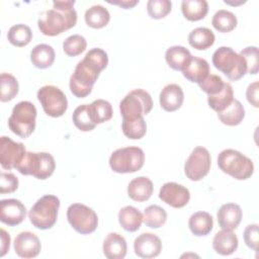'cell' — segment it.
Segmentation results:
<instances>
[{
  "label": "cell",
  "mask_w": 259,
  "mask_h": 259,
  "mask_svg": "<svg viewBox=\"0 0 259 259\" xmlns=\"http://www.w3.org/2000/svg\"><path fill=\"white\" fill-rule=\"evenodd\" d=\"M108 57L105 51L99 48L91 49L80 61L70 77V90L78 98L88 96L100 72L107 67Z\"/></svg>",
  "instance_id": "obj_1"
},
{
  "label": "cell",
  "mask_w": 259,
  "mask_h": 259,
  "mask_svg": "<svg viewBox=\"0 0 259 259\" xmlns=\"http://www.w3.org/2000/svg\"><path fill=\"white\" fill-rule=\"evenodd\" d=\"M74 0L54 1L53 9L39 14L37 26L45 35L55 36L75 26L77 12L74 9Z\"/></svg>",
  "instance_id": "obj_2"
},
{
  "label": "cell",
  "mask_w": 259,
  "mask_h": 259,
  "mask_svg": "<svg viewBox=\"0 0 259 259\" xmlns=\"http://www.w3.org/2000/svg\"><path fill=\"white\" fill-rule=\"evenodd\" d=\"M219 168L237 180H246L253 175L254 165L250 158L233 149L223 150L218 156Z\"/></svg>",
  "instance_id": "obj_3"
},
{
  "label": "cell",
  "mask_w": 259,
  "mask_h": 259,
  "mask_svg": "<svg viewBox=\"0 0 259 259\" xmlns=\"http://www.w3.org/2000/svg\"><path fill=\"white\" fill-rule=\"evenodd\" d=\"M60 199L52 194L44 195L28 211V219L33 227L48 230L54 227L58 218Z\"/></svg>",
  "instance_id": "obj_4"
},
{
  "label": "cell",
  "mask_w": 259,
  "mask_h": 259,
  "mask_svg": "<svg viewBox=\"0 0 259 259\" xmlns=\"http://www.w3.org/2000/svg\"><path fill=\"white\" fill-rule=\"evenodd\" d=\"M212 64L232 81L241 79L247 73L244 58L229 47H221L213 53Z\"/></svg>",
  "instance_id": "obj_5"
},
{
  "label": "cell",
  "mask_w": 259,
  "mask_h": 259,
  "mask_svg": "<svg viewBox=\"0 0 259 259\" xmlns=\"http://www.w3.org/2000/svg\"><path fill=\"white\" fill-rule=\"evenodd\" d=\"M36 113V108L30 101L18 102L8 118L9 130L22 139L29 137L35 128Z\"/></svg>",
  "instance_id": "obj_6"
},
{
  "label": "cell",
  "mask_w": 259,
  "mask_h": 259,
  "mask_svg": "<svg viewBox=\"0 0 259 259\" xmlns=\"http://www.w3.org/2000/svg\"><path fill=\"white\" fill-rule=\"evenodd\" d=\"M55 168L56 162L51 154L46 152H26L16 170L22 175H32L37 179L45 180L53 175Z\"/></svg>",
  "instance_id": "obj_7"
},
{
  "label": "cell",
  "mask_w": 259,
  "mask_h": 259,
  "mask_svg": "<svg viewBox=\"0 0 259 259\" xmlns=\"http://www.w3.org/2000/svg\"><path fill=\"white\" fill-rule=\"evenodd\" d=\"M145 162L144 151L139 147H125L115 150L109 158V166L116 173H134Z\"/></svg>",
  "instance_id": "obj_8"
},
{
  "label": "cell",
  "mask_w": 259,
  "mask_h": 259,
  "mask_svg": "<svg viewBox=\"0 0 259 259\" xmlns=\"http://www.w3.org/2000/svg\"><path fill=\"white\" fill-rule=\"evenodd\" d=\"M153 108L151 95L143 89L130 91L119 103L122 119H133L150 113Z\"/></svg>",
  "instance_id": "obj_9"
},
{
  "label": "cell",
  "mask_w": 259,
  "mask_h": 259,
  "mask_svg": "<svg viewBox=\"0 0 259 259\" xmlns=\"http://www.w3.org/2000/svg\"><path fill=\"white\" fill-rule=\"evenodd\" d=\"M67 219L72 228L82 235L93 233L98 226V217L89 206L73 203L67 209Z\"/></svg>",
  "instance_id": "obj_10"
},
{
  "label": "cell",
  "mask_w": 259,
  "mask_h": 259,
  "mask_svg": "<svg viewBox=\"0 0 259 259\" xmlns=\"http://www.w3.org/2000/svg\"><path fill=\"white\" fill-rule=\"evenodd\" d=\"M37 99L44 111L52 117L62 116L68 108V100L65 93L54 85H45L39 88Z\"/></svg>",
  "instance_id": "obj_11"
},
{
  "label": "cell",
  "mask_w": 259,
  "mask_h": 259,
  "mask_svg": "<svg viewBox=\"0 0 259 259\" xmlns=\"http://www.w3.org/2000/svg\"><path fill=\"white\" fill-rule=\"evenodd\" d=\"M211 165L210 154L204 147L193 149L184 164V172L191 181H199L207 175Z\"/></svg>",
  "instance_id": "obj_12"
},
{
  "label": "cell",
  "mask_w": 259,
  "mask_h": 259,
  "mask_svg": "<svg viewBox=\"0 0 259 259\" xmlns=\"http://www.w3.org/2000/svg\"><path fill=\"white\" fill-rule=\"evenodd\" d=\"M26 154L25 147L22 143L14 142L8 137L0 139V164L2 168L11 170L16 169L22 162Z\"/></svg>",
  "instance_id": "obj_13"
},
{
  "label": "cell",
  "mask_w": 259,
  "mask_h": 259,
  "mask_svg": "<svg viewBox=\"0 0 259 259\" xmlns=\"http://www.w3.org/2000/svg\"><path fill=\"white\" fill-rule=\"evenodd\" d=\"M159 198L174 208H181L188 203L190 192L181 184L167 182L160 188Z\"/></svg>",
  "instance_id": "obj_14"
},
{
  "label": "cell",
  "mask_w": 259,
  "mask_h": 259,
  "mask_svg": "<svg viewBox=\"0 0 259 259\" xmlns=\"http://www.w3.org/2000/svg\"><path fill=\"white\" fill-rule=\"evenodd\" d=\"M26 215L24 204L15 198L2 199L0 201V220L8 226H17L23 222Z\"/></svg>",
  "instance_id": "obj_15"
},
{
  "label": "cell",
  "mask_w": 259,
  "mask_h": 259,
  "mask_svg": "<svg viewBox=\"0 0 259 259\" xmlns=\"http://www.w3.org/2000/svg\"><path fill=\"white\" fill-rule=\"evenodd\" d=\"M135 253L141 258L157 257L162 250V242L158 236L152 233H143L134 242Z\"/></svg>",
  "instance_id": "obj_16"
},
{
  "label": "cell",
  "mask_w": 259,
  "mask_h": 259,
  "mask_svg": "<svg viewBox=\"0 0 259 259\" xmlns=\"http://www.w3.org/2000/svg\"><path fill=\"white\" fill-rule=\"evenodd\" d=\"M41 249L38 237L31 232H21L14 240L15 253L21 258H34Z\"/></svg>",
  "instance_id": "obj_17"
},
{
  "label": "cell",
  "mask_w": 259,
  "mask_h": 259,
  "mask_svg": "<svg viewBox=\"0 0 259 259\" xmlns=\"http://www.w3.org/2000/svg\"><path fill=\"white\" fill-rule=\"evenodd\" d=\"M242 209L239 204L228 202L223 204L218 210V223L223 230H235L242 220Z\"/></svg>",
  "instance_id": "obj_18"
},
{
  "label": "cell",
  "mask_w": 259,
  "mask_h": 259,
  "mask_svg": "<svg viewBox=\"0 0 259 259\" xmlns=\"http://www.w3.org/2000/svg\"><path fill=\"white\" fill-rule=\"evenodd\" d=\"M160 105L166 111H175L179 109L184 100V93L182 88L177 84L166 85L159 96Z\"/></svg>",
  "instance_id": "obj_19"
},
{
  "label": "cell",
  "mask_w": 259,
  "mask_h": 259,
  "mask_svg": "<svg viewBox=\"0 0 259 259\" xmlns=\"http://www.w3.org/2000/svg\"><path fill=\"white\" fill-rule=\"evenodd\" d=\"M103 254L108 259H122L126 255L125 239L118 233H109L103 241Z\"/></svg>",
  "instance_id": "obj_20"
},
{
  "label": "cell",
  "mask_w": 259,
  "mask_h": 259,
  "mask_svg": "<svg viewBox=\"0 0 259 259\" xmlns=\"http://www.w3.org/2000/svg\"><path fill=\"white\" fill-rule=\"evenodd\" d=\"M238 238L232 232L228 230H223L218 232L212 240L213 250L223 256L233 254L238 248Z\"/></svg>",
  "instance_id": "obj_21"
},
{
  "label": "cell",
  "mask_w": 259,
  "mask_h": 259,
  "mask_svg": "<svg viewBox=\"0 0 259 259\" xmlns=\"http://www.w3.org/2000/svg\"><path fill=\"white\" fill-rule=\"evenodd\" d=\"M153 182L145 176L134 178L127 186V194L135 201H146L153 194Z\"/></svg>",
  "instance_id": "obj_22"
},
{
  "label": "cell",
  "mask_w": 259,
  "mask_h": 259,
  "mask_svg": "<svg viewBox=\"0 0 259 259\" xmlns=\"http://www.w3.org/2000/svg\"><path fill=\"white\" fill-rule=\"evenodd\" d=\"M182 74L188 81L199 84L209 75V65L204 59L192 57Z\"/></svg>",
  "instance_id": "obj_23"
},
{
  "label": "cell",
  "mask_w": 259,
  "mask_h": 259,
  "mask_svg": "<svg viewBox=\"0 0 259 259\" xmlns=\"http://www.w3.org/2000/svg\"><path fill=\"white\" fill-rule=\"evenodd\" d=\"M191 58L190 52L182 46H172L165 53L167 64L175 71H183Z\"/></svg>",
  "instance_id": "obj_24"
},
{
  "label": "cell",
  "mask_w": 259,
  "mask_h": 259,
  "mask_svg": "<svg viewBox=\"0 0 259 259\" xmlns=\"http://www.w3.org/2000/svg\"><path fill=\"white\" fill-rule=\"evenodd\" d=\"M56 54L52 46L47 44L36 45L30 52V61L38 69L50 68L55 62Z\"/></svg>",
  "instance_id": "obj_25"
},
{
  "label": "cell",
  "mask_w": 259,
  "mask_h": 259,
  "mask_svg": "<svg viewBox=\"0 0 259 259\" xmlns=\"http://www.w3.org/2000/svg\"><path fill=\"white\" fill-rule=\"evenodd\" d=\"M188 227L194 236H206L213 227L212 217L206 211H196L189 218Z\"/></svg>",
  "instance_id": "obj_26"
},
{
  "label": "cell",
  "mask_w": 259,
  "mask_h": 259,
  "mask_svg": "<svg viewBox=\"0 0 259 259\" xmlns=\"http://www.w3.org/2000/svg\"><path fill=\"white\" fill-rule=\"evenodd\" d=\"M118 222L123 230L127 232H136L140 229L143 223V214L138 208L132 205H126L118 211Z\"/></svg>",
  "instance_id": "obj_27"
},
{
  "label": "cell",
  "mask_w": 259,
  "mask_h": 259,
  "mask_svg": "<svg viewBox=\"0 0 259 259\" xmlns=\"http://www.w3.org/2000/svg\"><path fill=\"white\" fill-rule=\"evenodd\" d=\"M181 10L186 19L197 21L205 17L208 11V4L205 0H183Z\"/></svg>",
  "instance_id": "obj_28"
},
{
  "label": "cell",
  "mask_w": 259,
  "mask_h": 259,
  "mask_svg": "<svg viewBox=\"0 0 259 259\" xmlns=\"http://www.w3.org/2000/svg\"><path fill=\"white\" fill-rule=\"evenodd\" d=\"M218 117L224 124L230 126L238 125L245 117V108L239 100L234 99L225 110L218 112Z\"/></svg>",
  "instance_id": "obj_29"
},
{
  "label": "cell",
  "mask_w": 259,
  "mask_h": 259,
  "mask_svg": "<svg viewBox=\"0 0 259 259\" xmlns=\"http://www.w3.org/2000/svg\"><path fill=\"white\" fill-rule=\"evenodd\" d=\"M215 36L207 27H196L188 35L189 45L196 50H206L214 42Z\"/></svg>",
  "instance_id": "obj_30"
},
{
  "label": "cell",
  "mask_w": 259,
  "mask_h": 259,
  "mask_svg": "<svg viewBox=\"0 0 259 259\" xmlns=\"http://www.w3.org/2000/svg\"><path fill=\"white\" fill-rule=\"evenodd\" d=\"M110 20L108 10L102 5H93L85 11V22L92 28H102Z\"/></svg>",
  "instance_id": "obj_31"
},
{
  "label": "cell",
  "mask_w": 259,
  "mask_h": 259,
  "mask_svg": "<svg viewBox=\"0 0 259 259\" xmlns=\"http://www.w3.org/2000/svg\"><path fill=\"white\" fill-rule=\"evenodd\" d=\"M88 110L92 121L96 125L109 120L113 114L111 104L104 99H97L88 104Z\"/></svg>",
  "instance_id": "obj_32"
},
{
  "label": "cell",
  "mask_w": 259,
  "mask_h": 259,
  "mask_svg": "<svg viewBox=\"0 0 259 259\" xmlns=\"http://www.w3.org/2000/svg\"><path fill=\"white\" fill-rule=\"evenodd\" d=\"M234 100V91L230 83H225L223 89L215 95L207 97V103L211 109L217 112L225 110Z\"/></svg>",
  "instance_id": "obj_33"
},
{
  "label": "cell",
  "mask_w": 259,
  "mask_h": 259,
  "mask_svg": "<svg viewBox=\"0 0 259 259\" xmlns=\"http://www.w3.org/2000/svg\"><path fill=\"white\" fill-rule=\"evenodd\" d=\"M7 38L9 42L15 47H25L30 42L32 38V31L30 27L25 24H15L9 28Z\"/></svg>",
  "instance_id": "obj_34"
},
{
  "label": "cell",
  "mask_w": 259,
  "mask_h": 259,
  "mask_svg": "<svg viewBox=\"0 0 259 259\" xmlns=\"http://www.w3.org/2000/svg\"><path fill=\"white\" fill-rule=\"evenodd\" d=\"M166 220H167L166 210L157 204L149 205L144 210L143 222L149 228L158 229L166 223Z\"/></svg>",
  "instance_id": "obj_35"
},
{
  "label": "cell",
  "mask_w": 259,
  "mask_h": 259,
  "mask_svg": "<svg viewBox=\"0 0 259 259\" xmlns=\"http://www.w3.org/2000/svg\"><path fill=\"white\" fill-rule=\"evenodd\" d=\"M211 24L220 32H230L237 26V17L233 12L221 9L213 14Z\"/></svg>",
  "instance_id": "obj_36"
},
{
  "label": "cell",
  "mask_w": 259,
  "mask_h": 259,
  "mask_svg": "<svg viewBox=\"0 0 259 259\" xmlns=\"http://www.w3.org/2000/svg\"><path fill=\"white\" fill-rule=\"evenodd\" d=\"M121 130L126 138L131 140H140L147 133V124L143 116L133 119H122Z\"/></svg>",
  "instance_id": "obj_37"
},
{
  "label": "cell",
  "mask_w": 259,
  "mask_h": 259,
  "mask_svg": "<svg viewBox=\"0 0 259 259\" xmlns=\"http://www.w3.org/2000/svg\"><path fill=\"white\" fill-rule=\"evenodd\" d=\"M0 100L7 102L12 100L18 93L19 85L17 79L8 73H2L0 75Z\"/></svg>",
  "instance_id": "obj_38"
},
{
  "label": "cell",
  "mask_w": 259,
  "mask_h": 259,
  "mask_svg": "<svg viewBox=\"0 0 259 259\" xmlns=\"http://www.w3.org/2000/svg\"><path fill=\"white\" fill-rule=\"evenodd\" d=\"M72 118L75 126L82 132H90L96 126V124L92 121L90 117L88 104H82L76 107L73 112Z\"/></svg>",
  "instance_id": "obj_39"
},
{
  "label": "cell",
  "mask_w": 259,
  "mask_h": 259,
  "mask_svg": "<svg viewBox=\"0 0 259 259\" xmlns=\"http://www.w3.org/2000/svg\"><path fill=\"white\" fill-rule=\"evenodd\" d=\"M87 47V41L84 36L80 34H73L68 36L63 42V50L69 57H76L82 54Z\"/></svg>",
  "instance_id": "obj_40"
},
{
  "label": "cell",
  "mask_w": 259,
  "mask_h": 259,
  "mask_svg": "<svg viewBox=\"0 0 259 259\" xmlns=\"http://www.w3.org/2000/svg\"><path fill=\"white\" fill-rule=\"evenodd\" d=\"M172 3L169 0H149L147 2L148 14L154 19H161L171 11Z\"/></svg>",
  "instance_id": "obj_41"
},
{
  "label": "cell",
  "mask_w": 259,
  "mask_h": 259,
  "mask_svg": "<svg viewBox=\"0 0 259 259\" xmlns=\"http://www.w3.org/2000/svg\"><path fill=\"white\" fill-rule=\"evenodd\" d=\"M240 55L244 58L247 65V73L255 75L259 70V52L257 47H247L243 49Z\"/></svg>",
  "instance_id": "obj_42"
},
{
  "label": "cell",
  "mask_w": 259,
  "mask_h": 259,
  "mask_svg": "<svg viewBox=\"0 0 259 259\" xmlns=\"http://www.w3.org/2000/svg\"><path fill=\"white\" fill-rule=\"evenodd\" d=\"M225 82L219 75L210 74L201 83H199V88L205 92L208 96L218 94L224 87Z\"/></svg>",
  "instance_id": "obj_43"
},
{
  "label": "cell",
  "mask_w": 259,
  "mask_h": 259,
  "mask_svg": "<svg viewBox=\"0 0 259 259\" xmlns=\"http://www.w3.org/2000/svg\"><path fill=\"white\" fill-rule=\"evenodd\" d=\"M18 188V179L12 173L0 174V193H12Z\"/></svg>",
  "instance_id": "obj_44"
},
{
  "label": "cell",
  "mask_w": 259,
  "mask_h": 259,
  "mask_svg": "<svg viewBox=\"0 0 259 259\" xmlns=\"http://www.w3.org/2000/svg\"><path fill=\"white\" fill-rule=\"evenodd\" d=\"M244 241L245 244L253 250H257L258 248V225L252 224L248 225L244 230Z\"/></svg>",
  "instance_id": "obj_45"
},
{
  "label": "cell",
  "mask_w": 259,
  "mask_h": 259,
  "mask_svg": "<svg viewBox=\"0 0 259 259\" xmlns=\"http://www.w3.org/2000/svg\"><path fill=\"white\" fill-rule=\"evenodd\" d=\"M246 97L249 103L254 107H258V81L251 83L246 90Z\"/></svg>",
  "instance_id": "obj_46"
},
{
  "label": "cell",
  "mask_w": 259,
  "mask_h": 259,
  "mask_svg": "<svg viewBox=\"0 0 259 259\" xmlns=\"http://www.w3.org/2000/svg\"><path fill=\"white\" fill-rule=\"evenodd\" d=\"M9 247H10V236L4 229H1V253H0L1 257H3L7 253V251H9Z\"/></svg>",
  "instance_id": "obj_47"
},
{
  "label": "cell",
  "mask_w": 259,
  "mask_h": 259,
  "mask_svg": "<svg viewBox=\"0 0 259 259\" xmlns=\"http://www.w3.org/2000/svg\"><path fill=\"white\" fill-rule=\"evenodd\" d=\"M108 3L110 4H114V5H118L121 8L124 9H128L134 7L135 5H137L139 3V0H121V1H108Z\"/></svg>",
  "instance_id": "obj_48"
},
{
  "label": "cell",
  "mask_w": 259,
  "mask_h": 259,
  "mask_svg": "<svg viewBox=\"0 0 259 259\" xmlns=\"http://www.w3.org/2000/svg\"><path fill=\"white\" fill-rule=\"evenodd\" d=\"M246 1H239V2H232V1H229V0H225V3L227 4H230V5H239V4H242V3H245Z\"/></svg>",
  "instance_id": "obj_49"
}]
</instances>
